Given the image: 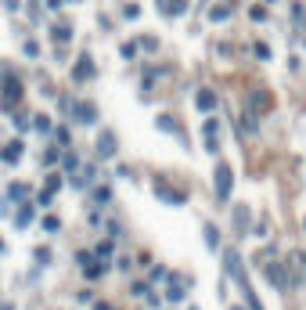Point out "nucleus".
<instances>
[{
    "instance_id": "obj_26",
    "label": "nucleus",
    "mask_w": 306,
    "mask_h": 310,
    "mask_svg": "<svg viewBox=\"0 0 306 310\" xmlns=\"http://www.w3.org/2000/svg\"><path fill=\"white\" fill-rule=\"evenodd\" d=\"M94 256H97L101 263H105V260L112 256V242H97V249H94Z\"/></svg>"
},
{
    "instance_id": "obj_41",
    "label": "nucleus",
    "mask_w": 306,
    "mask_h": 310,
    "mask_svg": "<svg viewBox=\"0 0 306 310\" xmlns=\"http://www.w3.org/2000/svg\"><path fill=\"white\" fill-rule=\"evenodd\" d=\"M0 310H15V306H11V303H4V306H0Z\"/></svg>"
},
{
    "instance_id": "obj_8",
    "label": "nucleus",
    "mask_w": 306,
    "mask_h": 310,
    "mask_svg": "<svg viewBox=\"0 0 306 310\" xmlns=\"http://www.w3.org/2000/svg\"><path fill=\"white\" fill-rule=\"evenodd\" d=\"M97 159H112V155H116V134L112 130H101V137H97Z\"/></svg>"
},
{
    "instance_id": "obj_22",
    "label": "nucleus",
    "mask_w": 306,
    "mask_h": 310,
    "mask_svg": "<svg viewBox=\"0 0 306 310\" xmlns=\"http://www.w3.org/2000/svg\"><path fill=\"white\" fill-rule=\"evenodd\" d=\"M51 36H54L58 44H69V40H72V25H61V22H58V25L51 29Z\"/></svg>"
},
{
    "instance_id": "obj_39",
    "label": "nucleus",
    "mask_w": 306,
    "mask_h": 310,
    "mask_svg": "<svg viewBox=\"0 0 306 310\" xmlns=\"http://www.w3.org/2000/svg\"><path fill=\"white\" fill-rule=\"evenodd\" d=\"M206 137H216V119H206Z\"/></svg>"
},
{
    "instance_id": "obj_36",
    "label": "nucleus",
    "mask_w": 306,
    "mask_h": 310,
    "mask_svg": "<svg viewBox=\"0 0 306 310\" xmlns=\"http://www.w3.org/2000/svg\"><path fill=\"white\" fill-rule=\"evenodd\" d=\"M123 15H126V18H137V15H141V8H137V4H126V8H123Z\"/></svg>"
},
{
    "instance_id": "obj_25",
    "label": "nucleus",
    "mask_w": 306,
    "mask_h": 310,
    "mask_svg": "<svg viewBox=\"0 0 306 310\" xmlns=\"http://www.w3.org/2000/svg\"><path fill=\"white\" fill-rule=\"evenodd\" d=\"M61 166H65V170H80V155H76V151H65Z\"/></svg>"
},
{
    "instance_id": "obj_16",
    "label": "nucleus",
    "mask_w": 306,
    "mask_h": 310,
    "mask_svg": "<svg viewBox=\"0 0 306 310\" xmlns=\"http://www.w3.org/2000/svg\"><path fill=\"white\" fill-rule=\"evenodd\" d=\"M25 195H29V184H22V180H15L11 188H8V202H25Z\"/></svg>"
},
{
    "instance_id": "obj_10",
    "label": "nucleus",
    "mask_w": 306,
    "mask_h": 310,
    "mask_svg": "<svg viewBox=\"0 0 306 310\" xmlns=\"http://www.w3.org/2000/svg\"><path fill=\"white\" fill-rule=\"evenodd\" d=\"M18 101H22V83H18V76H15V80L4 83V108H11V105H18Z\"/></svg>"
},
{
    "instance_id": "obj_32",
    "label": "nucleus",
    "mask_w": 306,
    "mask_h": 310,
    "mask_svg": "<svg viewBox=\"0 0 306 310\" xmlns=\"http://www.w3.org/2000/svg\"><path fill=\"white\" fill-rule=\"evenodd\" d=\"M54 141L69 148V144H72V141H69V127H58V130H54Z\"/></svg>"
},
{
    "instance_id": "obj_43",
    "label": "nucleus",
    "mask_w": 306,
    "mask_h": 310,
    "mask_svg": "<svg viewBox=\"0 0 306 310\" xmlns=\"http://www.w3.org/2000/svg\"><path fill=\"white\" fill-rule=\"evenodd\" d=\"M231 310H242V306H231Z\"/></svg>"
},
{
    "instance_id": "obj_17",
    "label": "nucleus",
    "mask_w": 306,
    "mask_h": 310,
    "mask_svg": "<svg viewBox=\"0 0 306 310\" xmlns=\"http://www.w3.org/2000/svg\"><path fill=\"white\" fill-rule=\"evenodd\" d=\"M94 177H97V170H94V166H83V170H80V177H72V188H87Z\"/></svg>"
},
{
    "instance_id": "obj_9",
    "label": "nucleus",
    "mask_w": 306,
    "mask_h": 310,
    "mask_svg": "<svg viewBox=\"0 0 306 310\" xmlns=\"http://www.w3.org/2000/svg\"><path fill=\"white\" fill-rule=\"evenodd\" d=\"M249 220H252L249 206H242V202H238V206H234V231H238V235H249V231H252V224H249Z\"/></svg>"
},
{
    "instance_id": "obj_23",
    "label": "nucleus",
    "mask_w": 306,
    "mask_h": 310,
    "mask_svg": "<svg viewBox=\"0 0 306 310\" xmlns=\"http://www.w3.org/2000/svg\"><path fill=\"white\" fill-rule=\"evenodd\" d=\"M209 18H213V22H227V18H231V4H216V8L209 11Z\"/></svg>"
},
{
    "instance_id": "obj_14",
    "label": "nucleus",
    "mask_w": 306,
    "mask_h": 310,
    "mask_svg": "<svg viewBox=\"0 0 306 310\" xmlns=\"http://www.w3.org/2000/svg\"><path fill=\"white\" fill-rule=\"evenodd\" d=\"M155 127H159L162 134H177V137H184L180 123H177V119H169V115H155Z\"/></svg>"
},
{
    "instance_id": "obj_27",
    "label": "nucleus",
    "mask_w": 306,
    "mask_h": 310,
    "mask_svg": "<svg viewBox=\"0 0 306 310\" xmlns=\"http://www.w3.org/2000/svg\"><path fill=\"white\" fill-rule=\"evenodd\" d=\"M32 127L40 130V134H51V119H47V115H36V119H32Z\"/></svg>"
},
{
    "instance_id": "obj_11",
    "label": "nucleus",
    "mask_w": 306,
    "mask_h": 310,
    "mask_svg": "<svg viewBox=\"0 0 306 310\" xmlns=\"http://www.w3.org/2000/svg\"><path fill=\"white\" fill-rule=\"evenodd\" d=\"M184 296H187V285H184V282H180L177 274H169V285H166V299H169V303H180Z\"/></svg>"
},
{
    "instance_id": "obj_19",
    "label": "nucleus",
    "mask_w": 306,
    "mask_h": 310,
    "mask_svg": "<svg viewBox=\"0 0 306 310\" xmlns=\"http://www.w3.org/2000/svg\"><path fill=\"white\" fill-rule=\"evenodd\" d=\"M15 224H18V227H29V224H32V206H25V202H22V206H18V213H15Z\"/></svg>"
},
{
    "instance_id": "obj_28",
    "label": "nucleus",
    "mask_w": 306,
    "mask_h": 310,
    "mask_svg": "<svg viewBox=\"0 0 306 310\" xmlns=\"http://www.w3.org/2000/svg\"><path fill=\"white\" fill-rule=\"evenodd\" d=\"M119 54H123L126 61H133V58H137V44H133V40H130V44H123V47H119Z\"/></svg>"
},
{
    "instance_id": "obj_12",
    "label": "nucleus",
    "mask_w": 306,
    "mask_h": 310,
    "mask_svg": "<svg viewBox=\"0 0 306 310\" xmlns=\"http://www.w3.org/2000/svg\"><path fill=\"white\" fill-rule=\"evenodd\" d=\"M159 11L169 15V18H177V15L187 11V0H159Z\"/></svg>"
},
{
    "instance_id": "obj_3",
    "label": "nucleus",
    "mask_w": 306,
    "mask_h": 310,
    "mask_svg": "<svg viewBox=\"0 0 306 310\" xmlns=\"http://www.w3.org/2000/svg\"><path fill=\"white\" fill-rule=\"evenodd\" d=\"M263 256H266V263H263V267H266V278H270V285H274L278 292H285V289L292 285V282H288V270H285V263H278V260H274V256H278L274 249H266Z\"/></svg>"
},
{
    "instance_id": "obj_30",
    "label": "nucleus",
    "mask_w": 306,
    "mask_h": 310,
    "mask_svg": "<svg viewBox=\"0 0 306 310\" xmlns=\"http://www.w3.org/2000/svg\"><path fill=\"white\" fill-rule=\"evenodd\" d=\"M44 231H51V235H54V231H61V220H58V216H44Z\"/></svg>"
},
{
    "instance_id": "obj_13",
    "label": "nucleus",
    "mask_w": 306,
    "mask_h": 310,
    "mask_svg": "<svg viewBox=\"0 0 306 310\" xmlns=\"http://www.w3.org/2000/svg\"><path fill=\"white\" fill-rule=\"evenodd\" d=\"M195 105H198V112H213V108H216V94H213L209 87H202V90L195 94Z\"/></svg>"
},
{
    "instance_id": "obj_40",
    "label": "nucleus",
    "mask_w": 306,
    "mask_h": 310,
    "mask_svg": "<svg viewBox=\"0 0 306 310\" xmlns=\"http://www.w3.org/2000/svg\"><path fill=\"white\" fill-rule=\"evenodd\" d=\"M94 310H112V306H108V303H97V306H94Z\"/></svg>"
},
{
    "instance_id": "obj_34",
    "label": "nucleus",
    "mask_w": 306,
    "mask_h": 310,
    "mask_svg": "<svg viewBox=\"0 0 306 310\" xmlns=\"http://www.w3.org/2000/svg\"><path fill=\"white\" fill-rule=\"evenodd\" d=\"M54 159H58V148H47V151L40 155V163H54Z\"/></svg>"
},
{
    "instance_id": "obj_31",
    "label": "nucleus",
    "mask_w": 306,
    "mask_h": 310,
    "mask_svg": "<svg viewBox=\"0 0 306 310\" xmlns=\"http://www.w3.org/2000/svg\"><path fill=\"white\" fill-rule=\"evenodd\" d=\"M249 18H252V22H263V18H266V8L252 4V8H249Z\"/></svg>"
},
{
    "instance_id": "obj_38",
    "label": "nucleus",
    "mask_w": 306,
    "mask_h": 310,
    "mask_svg": "<svg viewBox=\"0 0 306 310\" xmlns=\"http://www.w3.org/2000/svg\"><path fill=\"white\" fill-rule=\"evenodd\" d=\"M15 127H18V130H29V119H25V115H22V112L15 115Z\"/></svg>"
},
{
    "instance_id": "obj_5",
    "label": "nucleus",
    "mask_w": 306,
    "mask_h": 310,
    "mask_svg": "<svg viewBox=\"0 0 306 310\" xmlns=\"http://www.w3.org/2000/svg\"><path fill=\"white\" fill-rule=\"evenodd\" d=\"M94 76H97L94 58H90V54H80V58H76V65H72V83H87V80H94Z\"/></svg>"
},
{
    "instance_id": "obj_20",
    "label": "nucleus",
    "mask_w": 306,
    "mask_h": 310,
    "mask_svg": "<svg viewBox=\"0 0 306 310\" xmlns=\"http://www.w3.org/2000/svg\"><path fill=\"white\" fill-rule=\"evenodd\" d=\"M90 195H94V202H97V206H105V202H112V188H108V184H97Z\"/></svg>"
},
{
    "instance_id": "obj_15",
    "label": "nucleus",
    "mask_w": 306,
    "mask_h": 310,
    "mask_svg": "<svg viewBox=\"0 0 306 310\" xmlns=\"http://www.w3.org/2000/svg\"><path fill=\"white\" fill-rule=\"evenodd\" d=\"M22 151H25V144H22V141H11L4 151H0V159H4V163H18V159H22Z\"/></svg>"
},
{
    "instance_id": "obj_29",
    "label": "nucleus",
    "mask_w": 306,
    "mask_h": 310,
    "mask_svg": "<svg viewBox=\"0 0 306 310\" xmlns=\"http://www.w3.org/2000/svg\"><path fill=\"white\" fill-rule=\"evenodd\" d=\"M32 256H36V263H44V267L51 263V249H44V245H40V249H32Z\"/></svg>"
},
{
    "instance_id": "obj_6",
    "label": "nucleus",
    "mask_w": 306,
    "mask_h": 310,
    "mask_svg": "<svg viewBox=\"0 0 306 310\" xmlns=\"http://www.w3.org/2000/svg\"><path fill=\"white\" fill-rule=\"evenodd\" d=\"M72 119L76 123H83V127H94L97 123V105H90V101H80V105H72Z\"/></svg>"
},
{
    "instance_id": "obj_4",
    "label": "nucleus",
    "mask_w": 306,
    "mask_h": 310,
    "mask_svg": "<svg viewBox=\"0 0 306 310\" xmlns=\"http://www.w3.org/2000/svg\"><path fill=\"white\" fill-rule=\"evenodd\" d=\"M155 195H159V202H166V206H184L187 202V195L180 188H169L162 177H155Z\"/></svg>"
},
{
    "instance_id": "obj_33",
    "label": "nucleus",
    "mask_w": 306,
    "mask_h": 310,
    "mask_svg": "<svg viewBox=\"0 0 306 310\" xmlns=\"http://www.w3.org/2000/svg\"><path fill=\"white\" fill-rule=\"evenodd\" d=\"M25 54H29V58H40V44H36V40H25Z\"/></svg>"
},
{
    "instance_id": "obj_2",
    "label": "nucleus",
    "mask_w": 306,
    "mask_h": 310,
    "mask_svg": "<svg viewBox=\"0 0 306 310\" xmlns=\"http://www.w3.org/2000/svg\"><path fill=\"white\" fill-rule=\"evenodd\" d=\"M213 184H216V199L220 202H231V191H234V170H231V163H216Z\"/></svg>"
},
{
    "instance_id": "obj_35",
    "label": "nucleus",
    "mask_w": 306,
    "mask_h": 310,
    "mask_svg": "<svg viewBox=\"0 0 306 310\" xmlns=\"http://www.w3.org/2000/svg\"><path fill=\"white\" fill-rule=\"evenodd\" d=\"M141 47H148V51H155V47H159V40H155V36H144V40H141Z\"/></svg>"
},
{
    "instance_id": "obj_24",
    "label": "nucleus",
    "mask_w": 306,
    "mask_h": 310,
    "mask_svg": "<svg viewBox=\"0 0 306 310\" xmlns=\"http://www.w3.org/2000/svg\"><path fill=\"white\" fill-rule=\"evenodd\" d=\"M252 54H256L259 61H270V58H274V54H270V47H266V44H259V40L252 44Z\"/></svg>"
},
{
    "instance_id": "obj_42",
    "label": "nucleus",
    "mask_w": 306,
    "mask_h": 310,
    "mask_svg": "<svg viewBox=\"0 0 306 310\" xmlns=\"http://www.w3.org/2000/svg\"><path fill=\"white\" fill-rule=\"evenodd\" d=\"M0 253H4V242H0Z\"/></svg>"
},
{
    "instance_id": "obj_7",
    "label": "nucleus",
    "mask_w": 306,
    "mask_h": 310,
    "mask_svg": "<svg viewBox=\"0 0 306 310\" xmlns=\"http://www.w3.org/2000/svg\"><path fill=\"white\" fill-rule=\"evenodd\" d=\"M58 188H61V177H58V173H47L44 191L36 195V206H51V202H54V195H58Z\"/></svg>"
},
{
    "instance_id": "obj_21",
    "label": "nucleus",
    "mask_w": 306,
    "mask_h": 310,
    "mask_svg": "<svg viewBox=\"0 0 306 310\" xmlns=\"http://www.w3.org/2000/svg\"><path fill=\"white\" fill-rule=\"evenodd\" d=\"M83 274H87V278H90V282H97V278H101V274H105V263H101V260H90V263H87V267H83Z\"/></svg>"
},
{
    "instance_id": "obj_37",
    "label": "nucleus",
    "mask_w": 306,
    "mask_h": 310,
    "mask_svg": "<svg viewBox=\"0 0 306 310\" xmlns=\"http://www.w3.org/2000/svg\"><path fill=\"white\" fill-rule=\"evenodd\" d=\"M206 151H213V155H216V151H220V141H216V137H206Z\"/></svg>"
},
{
    "instance_id": "obj_1",
    "label": "nucleus",
    "mask_w": 306,
    "mask_h": 310,
    "mask_svg": "<svg viewBox=\"0 0 306 310\" xmlns=\"http://www.w3.org/2000/svg\"><path fill=\"white\" fill-rule=\"evenodd\" d=\"M223 267H227V274L238 282V289H242L249 310H263V303H259V296H256V289H252V282H249V274H245V263H242V256H238L234 249H227V253H223Z\"/></svg>"
},
{
    "instance_id": "obj_18",
    "label": "nucleus",
    "mask_w": 306,
    "mask_h": 310,
    "mask_svg": "<svg viewBox=\"0 0 306 310\" xmlns=\"http://www.w3.org/2000/svg\"><path fill=\"white\" fill-rule=\"evenodd\" d=\"M202 235H206V245H209V249H220V231H216V224H206Z\"/></svg>"
}]
</instances>
